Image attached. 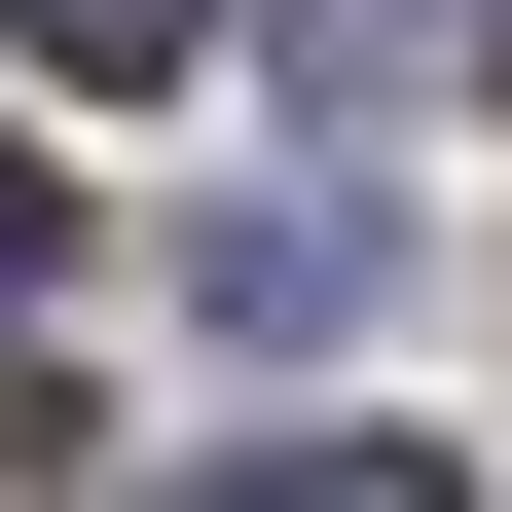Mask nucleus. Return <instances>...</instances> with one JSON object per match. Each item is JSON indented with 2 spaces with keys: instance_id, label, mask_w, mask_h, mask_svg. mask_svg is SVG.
<instances>
[{
  "instance_id": "f257e3e1",
  "label": "nucleus",
  "mask_w": 512,
  "mask_h": 512,
  "mask_svg": "<svg viewBox=\"0 0 512 512\" xmlns=\"http://www.w3.org/2000/svg\"><path fill=\"white\" fill-rule=\"evenodd\" d=\"M220 512H476V476H403V439H256Z\"/></svg>"
},
{
  "instance_id": "f03ea898",
  "label": "nucleus",
  "mask_w": 512,
  "mask_h": 512,
  "mask_svg": "<svg viewBox=\"0 0 512 512\" xmlns=\"http://www.w3.org/2000/svg\"><path fill=\"white\" fill-rule=\"evenodd\" d=\"M0 37H37V74H183L220 0H0Z\"/></svg>"
},
{
  "instance_id": "7ed1b4c3",
  "label": "nucleus",
  "mask_w": 512,
  "mask_h": 512,
  "mask_svg": "<svg viewBox=\"0 0 512 512\" xmlns=\"http://www.w3.org/2000/svg\"><path fill=\"white\" fill-rule=\"evenodd\" d=\"M293 37H330V74H439V37H476V0H293Z\"/></svg>"
},
{
  "instance_id": "20e7f679",
  "label": "nucleus",
  "mask_w": 512,
  "mask_h": 512,
  "mask_svg": "<svg viewBox=\"0 0 512 512\" xmlns=\"http://www.w3.org/2000/svg\"><path fill=\"white\" fill-rule=\"evenodd\" d=\"M0 293H37V147H0Z\"/></svg>"
}]
</instances>
